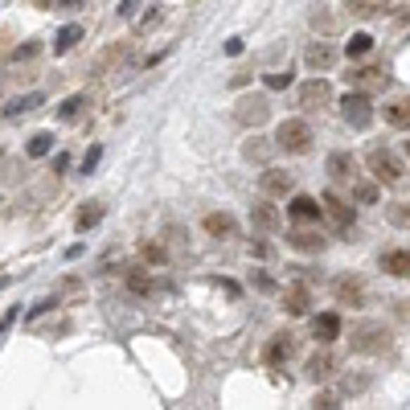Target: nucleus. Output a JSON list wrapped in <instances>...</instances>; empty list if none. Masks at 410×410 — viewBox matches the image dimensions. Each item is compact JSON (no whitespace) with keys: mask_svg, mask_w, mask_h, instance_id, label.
<instances>
[{"mask_svg":"<svg viewBox=\"0 0 410 410\" xmlns=\"http://www.w3.org/2000/svg\"><path fill=\"white\" fill-rule=\"evenodd\" d=\"M333 103V82H324V78H308L304 87H300V107L312 115V111H324Z\"/></svg>","mask_w":410,"mask_h":410,"instance_id":"nucleus-8","label":"nucleus"},{"mask_svg":"<svg viewBox=\"0 0 410 410\" xmlns=\"http://www.w3.org/2000/svg\"><path fill=\"white\" fill-rule=\"evenodd\" d=\"M62 300H41V304H33V312H25V320H37L41 312H49V308H58Z\"/></svg>","mask_w":410,"mask_h":410,"instance_id":"nucleus-41","label":"nucleus"},{"mask_svg":"<svg viewBox=\"0 0 410 410\" xmlns=\"http://www.w3.org/2000/svg\"><path fill=\"white\" fill-rule=\"evenodd\" d=\"M49 169H53V177H62V172L70 169V156H66V152H58V156L49 160Z\"/></svg>","mask_w":410,"mask_h":410,"instance_id":"nucleus-42","label":"nucleus"},{"mask_svg":"<svg viewBox=\"0 0 410 410\" xmlns=\"http://www.w3.org/2000/svg\"><path fill=\"white\" fill-rule=\"evenodd\" d=\"M53 152V136L49 132H37L33 140H29V156H49Z\"/></svg>","mask_w":410,"mask_h":410,"instance_id":"nucleus-36","label":"nucleus"},{"mask_svg":"<svg viewBox=\"0 0 410 410\" xmlns=\"http://www.w3.org/2000/svg\"><path fill=\"white\" fill-rule=\"evenodd\" d=\"M288 246L291 250H300V255H320L328 238L320 234V230H288Z\"/></svg>","mask_w":410,"mask_h":410,"instance_id":"nucleus-14","label":"nucleus"},{"mask_svg":"<svg viewBox=\"0 0 410 410\" xmlns=\"http://www.w3.org/2000/svg\"><path fill=\"white\" fill-rule=\"evenodd\" d=\"M312 337L320 340V345H333V340L340 337V316L337 312H324L312 320Z\"/></svg>","mask_w":410,"mask_h":410,"instance_id":"nucleus-19","label":"nucleus"},{"mask_svg":"<svg viewBox=\"0 0 410 410\" xmlns=\"http://www.w3.org/2000/svg\"><path fill=\"white\" fill-rule=\"evenodd\" d=\"M13 320H17V308H8V312L0 316V333H8V328H13Z\"/></svg>","mask_w":410,"mask_h":410,"instance_id":"nucleus-46","label":"nucleus"},{"mask_svg":"<svg viewBox=\"0 0 410 410\" xmlns=\"http://www.w3.org/2000/svg\"><path fill=\"white\" fill-rule=\"evenodd\" d=\"M291 78H295V74H291V66H288V70H275V74H267L263 82H267V91H288V87H291Z\"/></svg>","mask_w":410,"mask_h":410,"instance_id":"nucleus-37","label":"nucleus"},{"mask_svg":"<svg viewBox=\"0 0 410 410\" xmlns=\"http://www.w3.org/2000/svg\"><path fill=\"white\" fill-rule=\"evenodd\" d=\"M312 406H316V410H337L340 398H337V394H328V390H320V394L312 398Z\"/></svg>","mask_w":410,"mask_h":410,"instance_id":"nucleus-40","label":"nucleus"},{"mask_svg":"<svg viewBox=\"0 0 410 410\" xmlns=\"http://www.w3.org/2000/svg\"><path fill=\"white\" fill-rule=\"evenodd\" d=\"M140 259H144L148 267H165L169 263V250H165V246H160V242H140Z\"/></svg>","mask_w":410,"mask_h":410,"instance_id":"nucleus-30","label":"nucleus"},{"mask_svg":"<svg viewBox=\"0 0 410 410\" xmlns=\"http://www.w3.org/2000/svg\"><path fill=\"white\" fill-rule=\"evenodd\" d=\"M291 353H295V340H291V333H275V337H271V345L263 349L267 365H283Z\"/></svg>","mask_w":410,"mask_h":410,"instance_id":"nucleus-17","label":"nucleus"},{"mask_svg":"<svg viewBox=\"0 0 410 410\" xmlns=\"http://www.w3.org/2000/svg\"><path fill=\"white\" fill-rule=\"evenodd\" d=\"M288 214L295 217V222H320L324 205H320L316 197H308V193H295L291 197V205H288Z\"/></svg>","mask_w":410,"mask_h":410,"instance_id":"nucleus-16","label":"nucleus"},{"mask_svg":"<svg viewBox=\"0 0 410 410\" xmlns=\"http://www.w3.org/2000/svg\"><path fill=\"white\" fill-rule=\"evenodd\" d=\"M275 148H279V144H267L263 136H255V140H246V144H242V160H250V165H267Z\"/></svg>","mask_w":410,"mask_h":410,"instance_id":"nucleus-25","label":"nucleus"},{"mask_svg":"<svg viewBox=\"0 0 410 410\" xmlns=\"http://www.w3.org/2000/svg\"><path fill=\"white\" fill-rule=\"evenodd\" d=\"M308 25H312V29L320 33V37H333V33L340 29V17H337V13H328V8H320V4H316L312 13H308Z\"/></svg>","mask_w":410,"mask_h":410,"instance_id":"nucleus-23","label":"nucleus"},{"mask_svg":"<svg viewBox=\"0 0 410 410\" xmlns=\"http://www.w3.org/2000/svg\"><path fill=\"white\" fill-rule=\"evenodd\" d=\"M123 283H127V291H132V295H152V291H156V279L148 275L144 267H127Z\"/></svg>","mask_w":410,"mask_h":410,"instance_id":"nucleus-21","label":"nucleus"},{"mask_svg":"<svg viewBox=\"0 0 410 410\" xmlns=\"http://www.w3.org/2000/svg\"><path fill=\"white\" fill-rule=\"evenodd\" d=\"M340 115H345V123L349 127H357V132H365L369 123H373V103H369V95L365 91H349V95L340 98Z\"/></svg>","mask_w":410,"mask_h":410,"instance_id":"nucleus-4","label":"nucleus"},{"mask_svg":"<svg viewBox=\"0 0 410 410\" xmlns=\"http://www.w3.org/2000/svg\"><path fill=\"white\" fill-rule=\"evenodd\" d=\"M365 165H369V172L378 177V181H386V185H398L402 181V160L394 156V152H386V148H369V156H365Z\"/></svg>","mask_w":410,"mask_h":410,"instance_id":"nucleus-5","label":"nucleus"},{"mask_svg":"<svg viewBox=\"0 0 410 410\" xmlns=\"http://www.w3.org/2000/svg\"><path fill=\"white\" fill-rule=\"evenodd\" d=\"M250 250H255V259H267V255H271V246H267V242H255Z\"/></svg>","mask_w":410,"mask_h":410,"instance_id":"nucleus-48","label":"nucleus"},{"mask_svg":"<svg viewBox=\"0 0 410 410\" xmlns=\"http://www.w3.org/2000/svg\"><path fill=\"white\" fill-rule=\"evenodd\" d=\"M328 177H333V185H349V189H353V181H357L361 172H357V160H353L349 152H333V156H328Z\"/></svg>","mask_w":410,"mask_h":410,"instance_id":"nucleus-12","label":"nucleus"},{"mask_svg":"<svg viewBox=\"0 0 410 410\" xmlns=\"http://www.w3.org/2000/svg\"><path fill=\"white\" fill-rule=\"evenodd\" d=\"M136 8H140V0H120V17L127 21V17H136Z\"/></svg>","mask_w":410,"mask_h":410,"instance_id":"nucleus-45","label":"nucleus"},{"mask_svg":"<svg viewBox=\"0 0 410 410\" xmlns=\"http://www.w3.org/2000/svg\"><path fill=\"white\" fill-rule=\"evenodd\" d=\"M312 123L308 120H283L279 127H275V144H279V152H291V156H304L308 148H312Z\"/></svg>","mask_w":410,"mask_h":410,"instance_id":"nucleus-1","label":"nucleus"},{"mask_svg":"<svg viewBox=\"0 0 410 410\" xmlns=\"http://www.w3.org/2000/svg\"><path fill=\"white\" fill-rule=\"evenodd\" d=\"M271 120V98L267 95H242L234 103V123L246 127V132H255V127H263Z\"/></svg>","mask_w":410,"mask_h":410,"instance_id":"nucleus-3","label":"nucleus"},{"mask_svg":"<svg viewBox=\"0 0 410 410\" xmlns=\"http://www.w3.org/2000/svg\"><path fill=\"white\" fill-rule=\"evenodd\" d=\"M201 226H205V234H210V238H234V230H238L230 214H205Z\"/></svg>","mask_w":410,"mask_h":410,"instance_id":"nucleus-24","label":"nucleus"},{"mask_svg":"<svg viewBox=\"0 0 410 410\" xmlns=\"http://www.w3.org/2000/svg\"><path fill=\"white\" fill-rule=\"evenodd\" d=\"M353 197H357L361 205H378V185H373V181H361V177H357V181H353Z\"/></svg>","mask_w":410,"mask_h":410,"instance_id":"nucleus-34","label":"nucleus"},{"mask_svg":"<svg viewBox=\"0 0 410 410\" xmlns=\"http://www.w3.org/2000/svg\"><path fill=\"white\" fill-rule=\"evenodd\" d=\"M156 25H160V8H152V13H148L144 21H140V33H148V29H156Z\"/></svg>","mask_w":410,"mask_h":410,"instance_id":"nucleus-44","label":"nucleus"},{"mask_svg":"<svg viewBox=\"0 0 410 410\" xmlns=\"http://www.w3.org/2000/svg\"><path fill=\"white\" fill-rule=\"evenodd\" d=\"M98 222H103V201H87V205L78 210V217H74V230L87 234V230H95Z\"/></svg>","mask_w":410,"mask_h":410,"instance_id":"nucleus-26","label":"nucleus"},{"mask_svg":"<svg viewBox=\"0 0 410 410\" xmlns=\"http://www.w3.org/2000/svg\"><path fill=\"white\" fill-rule=\"evenodd\" d=\"M226 53H230V58H238V53H242V37H230V41H226Z\"/></svg>","mask_w":410,"mask_h":410,"instance_id":"nucleus-47","label":"nucleus"},{"mask_svg":"<svg viewBox=\"0 0 410 410\" xmlns=\"http://www.w3.org/2000/svg\"><path fill=\"white\" fill-rule=\"evenodd\" d=\"M259 189H263V197H291L295 193V172L267 165L263 177H259Z\"/></svg>","mask_w":410,"mask_h":410,"instance_id":"nucleus-7","label":"nucleus"},{"mask_svg":"<svg viewBox=\"0 0 410 410\" xmlns=\"http://www.w3.org/2000/svg\"><path fill=\"white\" fill-rule=\"evenodd\" d=\"M320 205H324V217L337 226L340 234H345V230H353L357 214H353V205H349V201H345L340 193H324V197H320Z\"/></svg>","mask_w":410,"mask_h":410,"instance_id":"nucleus-9","label":"nucleus"},{"mask_svg":"<svg viewBox=\"0 0 410 410\" xmlns=\"http://www.w3.org/2000/svg\"><path fill=\"white\" fill-rule=\"evenodd\" d=\"M337 62H340V49L333 46V41H324V37H320V41H308V49H304V66L316 70V74L333 70Z\"/></svg>","mask_w":410,"mask_h":410,"instance_id":"nucleus-6","label":"nucleus"},{"mask_svg":"<svg viewBox=\"0 0 410 410\" xmlns=\"http://www.w3.org/2000/svg\"><path fill=\"white\" fill-rule=\"evenodd\" d=\"M78 41H82V25H62L58 37H53V53H70Z\"/></svg>","mask_w":410,"mask_h":410,"instance_id":"nucleus-27","label":"nucleus"},{"mask_svg":"<svg viewBox=\"0 0 410 410\" xmlns=\"http://www.w3.org/2000/svg\"><path fill=\"white\" fill-rule=\"evenodd\" d=\"M37 103H41V95H37V91H33V95H21V98H13V103L4 107V115H8V120H13V115H25V111H33Z\"/></svg>","mask_w":410,"mask_h":410,"instance_id":"nucleus-33","label":"nucleus"},{"mask_svg":"<svg viewBox=\"0 0 410 410\" xmlns=\"http://www.w3.org/2000/svg\"><path fill=\"white\" fill-rule=\"evenodd\" d=\"M345 8H349L353 17H373V13L390 8V0H345Z\"/></svg>","mask_w":410,"mask_h":410,"instance_id":"nucleus-31","label":"nucleus"},{"mask_svg":"<svg viewBox=\"0 0 410 410\" xmlns=\"http://www.w3.org/2000/svg\"><path fill=\"white\" fill-rule=\"evenodd\" d=\"M382 271L394 279H410V250H386L382 255Z\"/></svg>","mask_w":410,"mask_h":410,"instance_id":"nucleus-22","label":"nucleus"},{"mask_svg":"<svg viewBox=\"0 0 410 410\" xmlns=\"http://www.w3.org/2000/svg\"><path fill=\"white\" fill-rule=\"evenodd\" d=\"M37 53H41V46H37V41H25V46L13 49V62H33Z\"/></svg>","mask_w":410,"mask_h":410,"instance_id":"nucleus-38","label":"nucleus"},{"mask_svg":"<svg viewBox=\"0 0 410 410\" xmlns=\"http://www.w3.org/2000/svg\"><path fill=\"white\" fill-rule=\"evenodd\" d=\"M369 49H373V37H369V33H353V41L345 46V53H349V62H353V58H365Z\"/></svg>","mask_w":410,"mask_h":410,"instance_id":"nucleus-35","label":"nucleus"},{"mask_svg":"<svg viewBox=\"0 0 410 410\" xmlns=\"http://www.w3.org/2000/svg\"><path fill=\"white\" fill-rule=\"evenodd\" d=\"M349 82H353L357 91H386L390 74L382 70V66H365V70H353V74H349Z\"/></svg>","mask_w":410,"mask_h":410,"instance_id":"nucleus-15","label":"nucleus"},{"mask_svg":"<svg viewBox=\"0 0 410 410\" xmlns=\"http://www.w3.org/2000/svg\"><path fill=\"white\" fill-rule=\"evenodd\" d=\"M250 226H255V230H263V234H275V230L283 226V214L271 205V197H263V201H255V205H250Z\"/></svg>","mask_w":410,"mask_h":410,"instance_id":"nucleus-11","label":"nucleus"},{"mask_svg":"<svg viewBox=\"0 0 410 410\" xmlns=\"http://www.w3.org/2000/svg\"><path fill=\"white\" fill-rule=\"evenodd\" d=\"M82 111H87V95H70L62 107H58V120L62 123H78L82 120Z\"/></svg>","mask_w":410,"mask_h":410,"instance_id":"nucleus-29","label":"nucleus"},{"mask_svg":"<svg viewBox=\"0 0 410 410\" xmlns=\"http://www.w3.org/2000/svg\"><path fill=\"white\" fill-rule=\"evenodd\" d=\"M127 53H132V41H115L111 49H103V53H98V62H95V74H103L107 66H115V62H123Z\"/></svg>","mask_w":410,"mask_h":410,"instance_id":"nucleus-28","label":"nucleus"},{"mask_svg":"<svg viewBox=\"0 0 410 410\" xmlns=\"http://www.w3.org/2000/svg\"><path fill=\"white\" fill-rule=\"evenodd\" d=\"M406 152H410V140H406Z\"/></svg>","mask_w":410,"mask_h":410,"instance_id":"nucleus-50","label":"nucleus"},{"mask_svg":"<svg viewBox=\"0 0 410 410\" xmlns=\"http://www.w3.org/2000/svg\"><path fill=\"white\" fill-rule=\"evenodd\" d=\"M361 390H369V373H349L345 378V394H361Z\"/></svg>","mask_w":410,"mask_h":410,"instance_id":"nucleus-39","label":"nucleus"},{"mask_svg":"<svg viewBox=\"0 0 410 410\" xmlns=\"http://www.w3.org/2000/svg\"><path fill=\"white\" fill-rule=\"evenodd\" d=\"M279 308L288 316H308V308H312V291H308V283H291L283 295H279Z\"/></svg>","mask_w":410,"mask_h":410,"instance_id":"nucleus-13","label":"nucleus"},{"mask_svg":"<svg viewBox=\"0 0 410 410\" xmlns=\"http://www.w3.org/2000/svg\"><path fill=\"white\" fill-rule=\"evenodd\" d=\"M304 369H308V378H312V382H328V378L337 373V357H333V353H312Z\"/></svg>","mask_w":410,"mask_h":410,"instance_id":"nucleus-20","label":"nucleus"},{"mask_svg":"<svg viewBox=\"0 0 410 410\" xmlns=\"http://www.w3.org/2000/svg\"><path fill=\"white\" fill-rule=\"evenodd\" d=\"M382 115H386V123H390V127H402V132H406V127H410V98H406V95L386 98Z\"/></svg>","mask_w":410,"mask_h":410,"instance_id":"nucleus-18","label":"nucleus"},{"mask_svg":"<svg viewBox=\"0 0 410 410\" xmlns=\"http://www.w3.org/2000/svg\"><path fill=\"white\" fill-rule=\"evenodd\" d=\"M349 345H353V353H386L390 349V328L382 324V320H361V324H353Z\"/></svg>","mask_w":410,"mask_h":410,"instance_id":"nucleus-2","label":"nucleus"},{"mask_svg":"<svg viewBox=\"0 0 410 410\" xmlns=\"http://www.w3.org/2000/svg\"><path fill=\"white\" fill-rule=\"evenodd\" d=\"M333 295L345 308H365V300H369V291H365V283L357 275H340L337 283H333Z\"/></svg>","mask_w":410,"mask_h":410,"instance_id":"nucleus-10","label":"nucleus"},{"mask_svg":"<svg viewBox=\"0 0 410 410\" xmlns=\"http://www.w3.org/2000/svg\"><path fill=\"white\" fill-rule=\"evenodd\" d=\"M98 156H103V148H91V152H87V156H82V172H91V169H95V165H98Z\"/></svg>","mask_w":410,"mask_h":410,"instance_id":"nucleus-43","label":"nucleus"},{"mask_svg":"<svg viewBox=\"0 0 410 410\" xmlns=\"http://www.w3.org/2000/svg\"><path fill=\"white\" fill-rule=\"evenodd\" d=\"M37 8H49V0H37Z\"/></svg>","mask_w":410,"mask_h":410,"instance_id":"nucleus-49","label":"nucleus"},{"mask_svg":"<svg viewBox=\"0 0 410 410\" xmlns=\"http://www.w3.org/2000/svg\"><path fill=\"white\" fill-rule=\"evenodd\" d=\"M386 217L394 222V226L410 230V201H390V205H386Z\"/></svg>","mask_w":410,"mask_h":410,"instance_id":"nucleus-32","label":"nucleus"}]
</instances>
